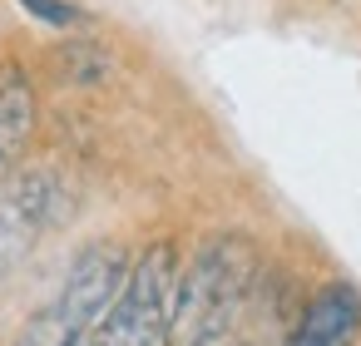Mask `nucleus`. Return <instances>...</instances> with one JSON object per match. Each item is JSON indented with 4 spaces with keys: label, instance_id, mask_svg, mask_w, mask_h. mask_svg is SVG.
<instances>
[{
    "label": "nucleus",
    "instance_id": "423d86ee",
    "mask_svg": "<svg viewBox=\"0 0 361 346\" xmlns=\"http://www.w3.org/2000/svg\"><path fill=\"white\" fill-rule=\"evenodd\" d=\"M16 6H20L25 16L45 20V25H55V30H75V25H85V11L70 6V0H16Z\"/></svg>",
    "mask_w": 361,
    "mask_h": 346
},
{
    "label": "nucleus",
    "instance_id": "f257e3e1",
    "mask_svg": "<svg viewBox=\"0 0 361 346\" xmlns=\"http://www.w3.org/2000/svg\"><path fill=\"white\" fill-rule=\"evenodd\" d=\"M262 252L247 233H218L208 237L188 267H178L173 311H169V346H218L233 321L243 316L252 282H257Z\"/></svg>",
    "mask_w": 361,
    "mask_h": 346
},
{
    "label": "nucleus",
    "instance_id": "39448f33",
    "mask_svg": "<svg viewBox=\"0 0 361 346\" xmlns=\"http://www.w3.org/2000/svg\"><path fill=\"white\" fill-rule=\"evenodd\" d=\"M30 129H35V89L16 65H6L0 70V168L25 149Z\"/></svg>",
    "mask_w": 361,
    "mask_h": 346
},
{
    "label": "nucleus",
    "instance_id": "f03ea898",
    "mask_svg": "<svg viewBox=\"0 0 361 346\" xmlns=\"http://www.w3.org/2000/svg\"><path fill=\"white\" fill-rule=\"evenodd\" d=\"M124 277H129V252L119 242H90L70 262L60 297L20 326L16 346H90V331L119 297Z\"/></svg>",
    "mask_w": 361,
    "mask_h": 346
},
{
    "label": "nucleus",
    "instance_id": "20e7f679",
    "mask_svg": "<svg viewBox=\"0 0 361 346\" xmlns=\"http://www.w3.org/2000/svg\"><path fill=\"white\" fill-rule=\"evenodd\" d=\"M356 331H361V292L351 282H326L312 292L282 346H351Z\"/></svg>",
    "mask_w": 361,
    "mask_h": 346
},
{
    "label": "nucleus",
    "instance_id": "7ed1b4c3",
    "mask_svg": "<svg viewBox=\"0 0 361 346\" xmlns=\"http://www.w3.org/2000/svg\"><path fill=\"white\" fill-rule=\"evenodd\" d=\"M173 287H178V247L169 237L149 242L90 331V346H159L169 336V311H173Z\"/></svg>",
    "mask_w": 361,
    "mask_h": 346
}]
</instances>
